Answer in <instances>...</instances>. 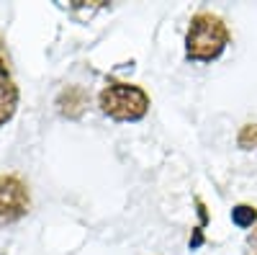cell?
<instances>
[{
    "label": "cell",
    "instance_id": "cell-7",
    "mask_svg": "<svg viewBox=\"0 0 257 255\" xmlns=\"http://www.w3.org/2000/svg\"><path fill=\"white\" fill-rule=\"evenodd\" d=\"M237 142H239V147H244V150L257 147V124H244L239 137H237Z\"/></svg>",
    "mask_w": 257,
    "mask_h": 255
},
{
    "label": "cell",
    "instance_id": "cell-6",
    "mask_svg": "<svg viewBox=\"0 0 257 255\" xmlns=\"http://www.w3.org/2000/svg\"><path fill=\"white\" fill-rule=\"evenodd\" d=\"M257 219V209L254 206H247V204H239L237 209L231 211V222L237 227H252Z\"/></svg>",
    "mask_w": 257,
    "mask_h": 255
},
{
    "label": "cell",
    "instance_id": "cell-1",
    "mask_svg": "<svg viewBox=\"0 0 257 255\" xmlns=\"http://www.w3.org/2000/svg\"><path fill=\"white\" fill-rule=\"evenodd\" d=\"M226 41H229V29L224 21L213 13H198V16H193L190 26H188L185 52L190 59L211 62L224 52Z\"/></svg>",
    "mask_w": 257,
    "mask_h": 255
},
{
    "label": "cell",
    "instance_id": "cell-3",
    "mask_svg": "<svg viewBox=\"0 0 257 255\" xmlns=\"http://www.w3.org/2000/svg\"><path fill=\"white\" fill-rule=\"evenodd\" d=\"M29 209V188L16 176H0V219H18Z\"/></svg>",
    "mask_w": 257,
    "mask_h": 255
},
{
    "label": "cell",
    "instance_id": "cell-8",
    "mask_svg": "<svg viewBox=\"0 0 257 255\" xmlns=\"http://www.w3.org/2000/svg\"><path fill=\"white\" fill-rule=\"evenodd\" d=\"M0 75H8V59L3 54V44H0Z\"/></svg>",
    "mask_w": 257,
    "mask_h": 255
},
{
    "label": "cell",
    "instance_id": "cell-5",
    "mask_svg": "<svg viewBox=\"0 0 257 255\" xmlns=\"http://www.w3.org/2000/svg\"><path fill=\"white\" fill-rule=\"evenodd\" d=\"M16 106H18V88L8 77H0V126L11 121V116L16 114Z\"/></svg>",
    "mask_w": 257,
    "mask_h": 255
},
{
    "label": "cell",
    "instance_id": "cell-2",
    "mask_svg": "<svg viewBox=\"0 0 257 255\" xmlns=\"http://www.w3.org/2000/svg\"><path fill=\"white\" fill-rule=\"evenodd\" d=\"M100 109L118 121H137L149 111V96L139 85L128 82H108L100 91Z\"/></svg>",
    "mask_w": 257,
    "mask_h": 255
},
{
    "label": "cell",
    "instance_id": "cell-4",
    "mask_svg": "<svg viewBox=\"0 0 257 255\" xmlns=\"http://www.w3.org/2000/svg\"><path fill=\"white\" fill-rule=\"evenodd\" d=\"M57 106L64 116L77 119L85 111V106H88V93H85V88H80V85H67V88L59 93Z\"/></svg>",
    "mask_w": 257,
    "mask_h": 255
}]
</instances>
